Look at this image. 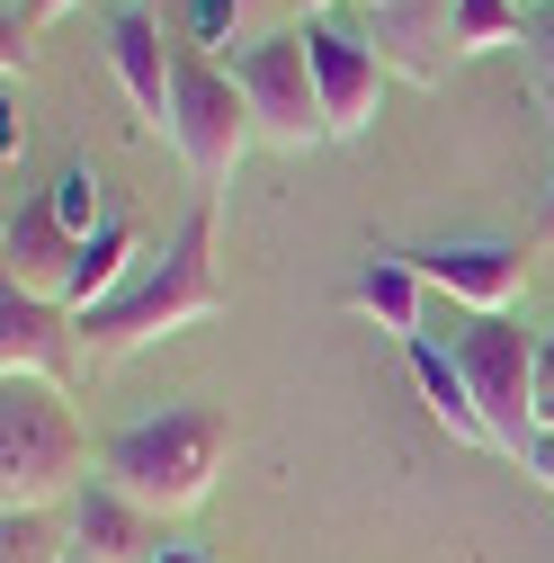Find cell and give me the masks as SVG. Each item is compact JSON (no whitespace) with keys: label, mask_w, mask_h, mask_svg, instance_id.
I'll use <instances>...</instances> for the list:
<instances>
[{"label":"cell","mask_w":554,"mask_h":563,"mask_svg":"<svg viewBox=\"0 0 554 563\" xmlns=\"http://www.w3.org/2000/svg\"><path fill=\"white\" fill-rule=\"evenodd\" d=\"M528 474L554 492V430H536V448H528Z\"/></svg>","instance_id":"cell-23"},{"label":"cell","mask_w":554,"mask_h":563,"mask_svg":"<svg viewBox=\"0 0 554 563\" xmlns=\"http://www.w3.org/2000/svg\"><path fill=\"white\" fill-rule=\"evenodd\" d=\"M134 268H144V233H134L125 216H108V224L81 242V260H73V287H63V305H73V313H99L108 296H125V287H134Z\"/></svg>","instance_id":"cell-16"},{"label":"cell","mask_w":554,"mask_h":563,"mask_svg":"<svg viewBox=\"0 0 554 563\" xmlns=\"http://www.w3.org/2000/svg\"><path fill=\"white\" fill-rule=\"evenodd\" d=\"M73 545H81V563H162L170 554L162 545V519L144 501H125L108 474H90L73 492Z\"/></svg>","instance_id":"cell-13"},{"label":"cell","mask_w":554,"mask_h":563,"mask_svg":"<svg viewBox=\"0 0 554 563\" xmlns=\"http://www.w3.org/2000/svg\"><path fill=\"white\" fill-rule=\"evenodd\" d=\"M73 260H81V233L54 216V197L10 206V233H0V277H10L19 296L63 305V287H73Z\"/></svg>","instance_id":"cell-11"},{"label":"cell","mask_w":554,"mask_h":563,"mask_svg":"<svg viewBox=\"0 0 554 563\" xmlns=\"http://www.w3.org/2000/svg\"><path fill=\"white\" fill-rule=\"evenodd\" d=\"M162 563H206V554H188V545H170V554H162Z\"/></svg>","instance_id":"cell-29"},{"label":"cell","mask_w":554,"mask_h":563,"mask_svg":"<svg viewBox=\"0 0 554 563\" xmlns=\"http://www.w3.org/2000/svg\"><path fill=\"white\" fill-rule=\"evenodd\" d=\"M367 45L394 63L402 81H447L456 63V0H376L367 10Z\"/></svg>","instance_id":"cell-10"},{"label":"cell","mask_w":554,"mask_h":563,"mask_svg":"<svg viewBox=\"0 0 554 563\" xmlns=\"http://www.w3.org/2000/svg\"><path fill=\"white\" fill-rule=\"evenodd\" d=\"M296 10H376V0H296Z\"/></svg>","instance_id":"cell-26"},{"label":"cell","mask_w":554,"mask_h":563,"mask_svg":"<svg viewBox=\"0 0 554 563\" xmlns=\"http://www.w3.org/2000/svg\"><path fill=\"white\" fill-rule=\"evenodd\" d=\"M421 305H430V277H421V260L411 251H385V260H367L358 277H350V313H367L385 340H430L421 331Z\"/></svg>","instance_id":"cell-14"},{"label":"cell","mask_w":554,"mask_h":563,"mask_svg":"<svg viewBox=\"0 0 554 563\" xmlns=\"http://www.w3.org/2000/svg\"><path fill=\"white\" fill-rule=\"evenodd\" d=\"M277 10H287V0H188V45H206V54H215V45H268L277 27Z\"/></svg>","instance_id":"cell-17"},{"label":"cell","mask_w":554,"mask_h":563,"mask_svg":"<svg viewBox=\"0 0 554 563\" xmlns=\"http://www.w3.org/2000/svg\"><path fill=\"white\" fill-rule=\"evenodd\" d=\"M90 483V439L63 385L0 376V510H73Z\"/></svg>","instance_id":"cell-3"},{"label":"cell","mask_w":554,"mask_h":563,"mask_svg":"<svg viewBox=\"0 0 554 563\" xmlns=\"http://www.w3.org/2000/svg\"><path fill=\"white\" fill-rule=\"evenodd\" d=\"M456 367H465V385H474V402H483L492 448H501V456H528V448H536V340H528L510 313L465 322V331H456Z\"/></svg>","instance_id":"cell-6"},{"label":"cell","mask_w":554,"mask_h":563,"mask_svg":"<svg viewBox=\"0 0 554 563\" xmlns=\"http://www.w3.org/2000/svg\"><path fill=\"white\" fill-rule=\"evenodd\" d=\"M19 153H27V125H19V99H10V125H0V162L19 170Z\"/></svg>","instance_id":"cell-24"},{"label":"cell","mask_w":554,"mask_h":563,"mask_svg":"<svg viewBox=\"0 0 554 563\" xmlns=\"http://www.w3.org/2000/svg\"><path fill=\"white\" fill-rule=\"evenodd\" d=\"M108 63H117V81H125V99H134V125L170 134V73H179V36H162V19L125 0V10L108 19Z\"/></svg>","instance_id":"cell-12"},{"label":"cell","mask_w":554,"mask_h":563,"mask_svg":"<svg viewBox=\"0 0 554 563\" xmlns=\"http://www.w3.org/2000/svg\"><path fill=\"white\" fill-rule=\"evenodd\" d=\"M411 260H421L430 296L465 305L474 322H492V313H510V305L528 296V260H519L510 242H456V251H411Z\"/></svg>","instance_id":"cell-9"},{"label":"cell","mask_w":554,"mask_h":563,"mask_svg":"<svg viewBox=\"0 0 554 563\" xmlns=\"http://www.w3.org/2000/svg\"><path fill=\"white\" fill-rule=\"evenodd\" d=\"M233 81H242V99H251L259 144H277V153H313V144H331V117H322V81H313V45H304V27H277L268 45L233 54Z\"/></svg>","instance_id":"cell-5"},{"label":"cell","mask_w":554,"mask_h":563,"mask_svg":"<svg viewBox=\"0 0 554 563\" xmlns=\"http://www.w3.org/2000/svg\"><path fill=\"white\" fill-rule=\"evenodd\" d=\"M528 54H536V90H545V108H554V10L528 19Z\"/></svg>","instance_id":"cell-21"},{"label":"cell","mask_w":554,"mask_h":563,"mask_svg":"<svg viewBox=\"0 0 554 563\" xmlns=\"http://www.w3.org/2000/svg\"><path fill=\"white\" fill-rule=\"evenodd\" d=\"M73 554V519L63 510H10L0 519V563H63Z\"/></svg>","instance_id":"cell-19"},{"label":"cell","mask_w":554,"mask_h":563,"mask_svg":"<svg viewBox=\"0 0 554 563\" xmlns=\"http://www.w3.org/2000/svg\"><path fill=\"white\" fill-rule=\"evenodd\" d=\"M304 45H313V81H322L331 144L367 134V125H376V108H385V81H394V63H385L367 36H350V27H304Z\"/></svg>","instance_id":"cell-7"},{"label":"cell","mask_w":554,"mask_h":563,"mask_svg":"<svg viewBox=\"0 0 554 563\" xmlns=\"http://www.w3.org/2000/svg\"><path fill=\"white\" fill-rule=\"evenodd\" d=\"M224 456H233V420L215 402H170L153 420H134V430H117L99 448V474L125 501H144L153 519H179V510H197L215 492Z\"/></svg>","instance_id":"cell-2"},{"label":"cell","mask_w":554,"mask_h":563,"mask_svg":"<svg viewBox=\"0 0 554 563\" xmlns=\"http://www.w3.org/2000/svg\"><path fill=\"white\" fill-rule=\"evenodd\" d=\"M63 10H81V0H27V27H54Z\"/></svg>","instance_id":"cell-25"},{"label":"cell","mask_w":554,"mask_h":563,"mask_svg":"<svg viewBox=\"0 0 554 563\" xmlns=\"http://www.w3.org/2000/svg\"><path fill=\"white\" fill-rule=\"evenodd\" d=\"M519 10H528V19H536V10H554V0H519Z\"/></svg>","instance_id":"cell-30"},{"label":"cell","mask_w":554,"mask_h":563,"mask_svg":"<svg viewBox=\"0 0 554 563\" xmlns=\"http://www.w3.org/2000/svg\"><path fill=\"white\" fill-rule=\"evenodd\" d=\"M545 242H554V179H545Z\"/></svg>","instance_id":"cell-28"},{"label":"cell","mask_w":554,"mask_h":563,"mask_svg":"<svg viewBox=\"0 0 554 563\" xmlns=\"http://www.w3.org/2000/svg\"><path fill=\"white\" fill-rule=\"evenodd\" d=\"M54 216H63V224H73L81 242H90V233L108 224V216H99V170H90V162H73V170H63V179H54Z\"/></svg>","instance_id":"cell-20"},{"label":"cell","mask_w":554,"mask_h":563,"mask_svg":"<svg viewBox=\"0 0 554 563\" xmlns=\"http://www.w3.org/2000/svg\"><path fill=\"white\" fill-rule=\"evenodd\" d=\"M224 313V277H215V197H197V216L170 233L162 260L134 268V287L108 296L99 313H81V358L90 367H117L134 349H153L188 322H215Z\"/></svg>","instance_id":"cell-1"},{"label":"cell","mask_w":554,"mask_h":563,"mask_svg":"<svg viewBox=\"0 0 554 563\" xmlns=\"http://www.w3.org/2000/svg\"><path fill=\"white\" fill-rule=\"evenodd\" d=\"M536 430H554V385H536Z\"/></svg>","instance_id":"cell-27"},{"label":"cell","mask_w":554,"mask_h":563,"mask_svg":"<svg viewBox=\"0 0 554 563\" xmlns=\"http://www.w3.org/2000/svg\"><path fill=\"white\" fill-rule=\"evenodd\" d=\"M81 358V313L73 305H45V296H19L0 287V376H36V385H73Z\"/></svg>","instance_id":"cell-8"},{"label":"cell","mask_w":554,"mask_h":563,"mask_svg":"<svg viewBox=\"0 0 554 563\" xmlns=\"http://www.w3.org/2000/svg\"><path fill=\"white\" fill-rule=\"evenodd\" d=\"M402 358H411V385H421L430 420H439V430H447L456 448H492V430H483V402H474V385H465V367H456V349H439V340H411Z\"/></svg>","instance_id":"cell-15"},{"label":"cell","mask_w":554,"mask_h":563,"mask_svg":"<svg viewBox=\"0 0 554 563\" xmlns=\"http://www.w3.org/2000/svg\"><path fill=\"white\" fill-rule=\"evenodd\" d=\"M501 45H528V10L519 0H456V63L501 54Z\"/></svg>","instance_id":"cell-18"},{"label":"cell","mask_w":554,"mask_h":563,"mask_svg":"<svg viewBox=\"0 0 554 563\" xmlns=\"http://www.w3.org/2000/svg\"><path fill=\"white\" fill-rule=\"evenodd\" d=\"M170 144H179V162H188L197 197L233 188L242 153L259 144L242 81H233V73H224V63L206 54V45H188V36H179V73H170Z\"/></svg>","instance_id":"cell-4"},{"label":"cell","mask_w":554,"mask_h":563,"mask_svg":"<svg viewBox=\"0 0 554 563\" xmlns=\"http://www.w3.org/2000/svg\"><path fill=\"white\" fill-rule=\"evenodd\" d=\"M27 36H36V27H27L19 10H10V19H0V63H10V81L27 73Z\"/></svg>","instance_id":"cell-22"}]
</instances>
